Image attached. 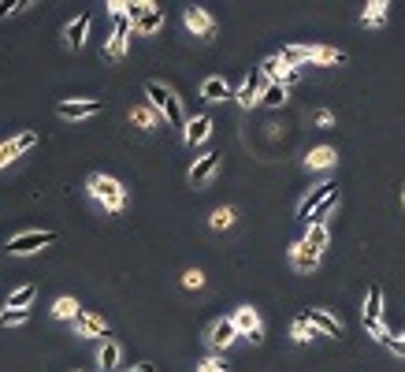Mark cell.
<instances>
[{"instance_id":"obj_1","label":"cell","mask_w":405,"mask_h":372,"mask_svg":"<svg viewBox=\"0 0 405 372\" xmlns=\"http://www.w3.org/2000/svg\"><path fill=\"white\" fill-rule=\"evenodd\" d=\"M86 190H89V197H94L97 205H104L108 212H120V209L127 205V190H123V182H120V179H112V175H89Z\"/></svg>"},{"instance_id":"obj_2","label":"cell","mask_w":405,"mask_h":372,"mask_svg":"<svg viewBox=\"0 0 405 372\" xmlns=\"http://www.w3.org/2000/svg\"><path fill=\"white\" fill-rule=\"evenodd\" d=\"M146 93H149V104L156 112H164V119L172 127H186V116H182V104L172 89H167L164 82H146Z\"/></svg>"},{"instance_id":"obj_3","label":"cell","mask_w":405,"mask_h":372,"mask_svg":"<svg viewBox=\"0 0 405 372\" xmlns=\"http://www.w3.org/2000/svg\"><path fill=\"white\" fill-rule=\"evenodd\" d=\"M49 242H56V235H52V231H26V235L8 238V254L11 257H26V254H37V249L49 246Z\"/></svg>"},{"instance_id":"obj_4","label":"cell","mask_w":405,"mask_h":372,"mask_svg":"<svg viewBox=\"0 0 405 372\" xmlns=\"http://www.w3.org/2000/svg\"><path fill=\"white\" fill-rule=\"evenodd\" d=\"M231 321H234V328H238V335H245V339L253 342V347H260V342H264V328H260V316H257L253 305H238Z\"/></svg>"},{"instance_id":"obj_5","label":"cell","mask_w":405,"mask_h":372,"mask_svg":"<svg viewBox=\"0 0 405 372\" xmlns=\"http://www.w3.org/2000/svg\"><path fill=\"white\" fill-rule=\"evenodd\" d=\"M338 190V182H316V186H312V190H309V197H305V202L302 205H297V216H302L305 223L312 220V212H316L323 202H328V197Z\"/></svg>"},{"instance_id":"obj_6","label":"cell","mask_w":405,"mask_h":372,"mask_svg":"<svg viewBox=\"0 0 405 372\" xmlns=\"http://www.w3.org/2000/svg\"><path fill=\"white\" fill-rule=\"evenodd\" d=\"M130 30H134V26H130L127 16L115 19V34H112V42L104 45V56H108V60H123L127 56V45H130Z\"/></svg>"},{"instance_id":"obj_7","label":"cell","mask_w":405,"mask_h":372,"mask_svg":"<svg viewBox=\"0 0 405 372\" xmlns=\"http://www.w3.org/2000/svg\"><path fill=\"white\" fill-rule=\"evenodd\" d=\"M208 135H212V116H208V112L186 119V127H182V142H186L190 149H193V145H201Z\"/></svg>"},{"instance_id":"obj_8","label":"cell","mask_w":405,"mask_h":372,"mask_svg":"<svg viewBox=\"0 0 405 372\" xmlns=\"http://www.w3.org/2000/svg\"><path fill=\"white\" fill-rule=\"evenodd\" d=\"M34 145H37V135H34V130H22L19 138L4 142V145H0V168H4V164H11L15 156H22L26 149H34Z\"/></svg>"},{"instance_id":"obj_9","label":"cell","mask_w":405,"mask_h":372,"mask_svg":"<svg viewBox=\"0 0 405 372\" xmlns=\"http://www.w3.org/2000/svg\"><path fill=\"white\" fill-rule=\"evenodd\" d=\"M75 331H78V335H89V339H108V324H104V316L89 313V309H82L75 316Z\"/></svg>"},{"instance_id":"obj_10","label":"cell","mask_w":405,"mask_h":372,"mask_svg":"<svg viewBox=\"0 0 405 372\" xmlns=\"http://www.w3.org/2000/svg\"><path fill=\"white\" fill-rule=\"evenodd\" d=\"M234 339H238V328H234L231 316H224V321H216L212 328H208V347L212 350H227Z\"/></svg>"},{"instance_id":"obj_11","label":"cell","mask_w":405,"mask_h":372,"mask_svg":"<svg viewBox=\"0 0 405 372\" xmlns=\"http://www.w3.org/2000/svg\"><path fill=\"white\" fill-rule=\"evenodd\" d=\"M182 23H186V30H193L198 37H212V34H216V19L208 16L205 8H186Z\"/></svg>"},{"instance_id":"obj_12","label":"cell","mask_w":405,"mask_h":372,"mask_svg":"<svg viewBox=\"0 0 405 372\" xmlns=\"http://www.w3.org/2000/svg\"><path fill=\"white\" fill-rule=\"evenodd\" d=\"M264 86H268L264 75H250L242 89H234V101H238L242 108H253V104H260V93H264Z\"/></svg>"},{"instance_id":"obj_13","label":"cell","mask_w":405,"mask_h":372,"mask_svg":"<svg viewBox=\"0 0 405 372\" xmlns=\"http://www.w3.org/2000/svg\"><path fill=\"white\" fill-rule=\"evenodd\" d=\"M309 324L316 328L320 335H331V339H342V335H346L342 321H338V316H331L328 309H312V313H309Z\"/></svg>"},{"instance_id":"obj_14","label":"cell","mask_w":405,"mask_h":372,"mask_svg":"<svg viewBox=\"0 0 405 372\" xmlns=\"http://www.w3.org/2000/svg\"><path fill=\"white\" fill-rule=\"evenodd\" d=\"M101 108H104L101 101H63V104H56V112L63 119H86V116H97Z\"/></svg>"},{"instance_id":"obj_15","label":"cell","mask_w":405,"mask_h":372,"mask_svg":"<svg viewBox=\"0 0 405 372\" xmlns=\"http://www.w3.org/2000/svg\"><path fill=\"white\" fill-rule=\"evenodd\" d=\"M89 23H94V16H89V11H82V16H78L71 26H68V30H63V42H68L75 52L78 49H82L86 45V34H89Z\"/></svg>"},{"instance_id":"obj_16","label":"cell","mask_w":405,"mask_h":372,"mask_svg":"<svg viewBox=\"0 0 405 372\" xmlns=\"http://www.w3.org/2000/svg\"><path fill=\"white\" fill-rule=\"evenodd\" d=\"M364 328H372V324H380L383 321V290L372 283V290H368V298H364Z\"/></svg>"},{"instance_id":"obj_17","label":"cell","mask_w":405,"mask_h":372,"mask_svg":"<svg viewBox=\"0 0 405 372\" xmlns=\"http://www.w3.org/2000/svg\"><path fill=\"white\" fill-rule=\"evenodd\" d=\"M216 168H219V153H205L201 161H198V164L190 168V182H193V186H201V182H208V179L216 175Z\"/></svg>"},{"instance_id":"obj_18","label":"cell","mask_w":405,"mask_h":372,"mask_svg":"<svg viewBox=\"0 0 405 372\" xmlns=\"http://www.w3.org/2000/svg\"><path fill=\"white\" fill-rule=\"evenodd\" d=\"M290 264L297 272H312L320 264V254H316V249H309L305 242H297V246H290Z\"/></svg>"},{"instance_id":"obj_19","label":"cell","mask_w":405,"mask_h":372,"mask_svg":"<svg viewBox=\"0 0 405 372\" xmlns=\"http://www.w3.org/2000/svg\"><path fill=\"white\" fill-rule=\"evenodd\" d=\"M312 56H316V45H286L279 52V60L286 63V68H297V63H312Z\"/></svg>"},{"instance_id":"obj_20","label":"cell","mask_w":405,"mask_h":372,"mask_svg":"<svg viewBox=\"0 0 405 372\" xmlns=\"http://www.w3.org/2000/svg\"><path fill=\"white\" fill-rule=\"evenodd\" d=\"M201 97H205V101H227V97H234V89H231V82H227V78L212 75V78H205Z\"/></svg>"},{"instance_id":"obj_21","label":"cell","mask_w":405,"mask_h":372,"mask_svg":"<svg viewBox=\"0 0 405 372\" xmlns=\"http://www.w3.org/2000/svg\"><path fill=\"white\" fill-rule=\"evenodd\" d=\"M160 26H164V8H160V4H153V0H149L146 16L138 19V26H134V30H138V34H156Z\"/></svg>"},{"instance_id":"obj_22","label":"cell","mask_w":405,"mask_h":372,"mask_svg":"<svg viewBox=\"0 0 405 372\" xmlns=\"http://www.w3.org/2000/svg\"><path fill=\"white\" fill-rule=\"evenodd\" d=\"M338 164V153L331 149V145H316L309 156H305V168H312V171H320V168H335Z\"/></svg>"},{"instance_id":"obj_23","label":"cell","mask_w":405,"mask_h":372,"mask_svg":"<svg viewBox=\"0 0 405 372\" xmlns=\"http://www.w3.org/2000/svg\"><path fill=\"white\" fill-rule=\"evenodd\" d=\"M331 242V231H328V223H309V231H305V246L309 249H316V254H323Z\"/></svg>"},{"instance_id":"obj_24","label":"cell","mask_w":405,"mask_h":372,"mask_svg":"<svg viewBox=\"0 0 405 372\" xmlns=\"http://www.w3.org/2000/svg\"><path fill=\"white\" fill-rule=\"evenodd\" d=\"M387 11H390L387 0H372V4H364L361 23H364V26H383V23H387Z\"/></svg>"},{"instance_id":"obj_25","label":"cell","mask_w":405,"mask_h":372,"mask_svg":"<svg viewBox=\"0 0 405 372\" xmlns=\"http://www.w3.org/2000/svg\"><path fill=\"white\" fill-rule=\"evenodd\" d=\"M78 313H82V305H78L75 298H68V294L52 302V316H56V321H75Z\"/></svg>"},{"instance_id":"obj_26","label":"cell","mask_w":405,"mask_h":372,"mask_svg":"<svg viewBox=\"0 0 405 372\" xmlns=\"http://www.w3.org/2000/svg\"><path fill=\"white\" fill-rule=\"evenodd\" d=\"M34 298H37V287L26 283V287H19V290H11V294H8V309H30Z\"/></svg>"},{"instance_id":"obj_27","label":"cell","mask_w":405,"mask_h":372,"mask_svg":"<svg viewBox=\"0 0 405 372\" xmlns=\"http://www.w3.org/2000/svg\"><path fill=\"white\" fill-rule=\"evenodd\" d=\"M120 357H123V350H120V342H115V339H104L101 342V368L104 372H112L115 365H120Z\"/></svg>"},{"instance_id":"obj_28","label":"cell","mask_w":405,"mask_h":372,"mask_svg":"<svg viewBox=\"0 0 405 372\" xmlns=\"http://www.w3.org/2000/svg\"><path fill=\"white\" fill-rule=\"evenodd\" d=\"M130 123H138L141 130H153V127H160V116H156L153 104H141V108L130 112Z\"/></svg>"},{"instance_id":"obj_29","label":"cell","mask_w":405,"mask_h":372,"mask_svg":"<svg viewBox=\"0 0 405 372\" xmlns=\"http://www.w3.org/2000/svg\"><path fill=\"white\" fill-rule=\"evenodd\" d=\"M312 63H328V68H338V63H346V52L342 49H331V45H316V56Z\"/></svg>"},{"instance_id":"obj_30","label":"cell","mask_w":405,"mask_h":372,"mask_svg":"<svg viewBox=\"0 0 405 372\" xmlns=\"http://www.w3.org/2000/svg\"><path fill=\"white\" fill-rule=\"evenodd\" d=\"M260 104H268V108H279V104H286V86H283V82H268L264 93H260Z\"/></svg>"},{"instance_id":"obj_31","label":"cell","mask_w":405,"mask_h":372,"mask_svg":"<svg viewBox=\"0 0 405 372\" xmlns=\"http://www.w3.org/2000/svg\"><path fill=\"white\" fill-rule=\"evenodd\" d=\"M290 335H294V342H312V339L320 335V331L309 324V316H297V321H294V328H290Z\"/></svg>"},{"instance_id":"obj_32","label":"cell","mask_w":405,"mask_h":372,"mask_svg":"<svg viewBox=\"0 0 405 372\" xmlns=\"http://www.w3.org/2000/svg\"><path fill=\"white\" fill-rule=\"evenodd\" d=\"M208 223H212L216 231H227L231 223H234V209H227V205H224V209H216L212 216H208Z\"/></svg>"},{"instance_id":"obj_33","label":"cell","mask_w":405,"mask_h":372,"mask_svg":"<svg viewBox=\"0 0 405 372\" xmlns=\"http://www.w3.org/2000/svg\"><path fill=\"white\" fill-rule=\"evenodd\" d=\"M26 321H30V309H4V313H0V324H26Z\"/></svg>"},{"instance_id":"obj_34","label":"cell","mask_w":405,"mask_h":372,"mask_svg":"<svg viewBox=\"0 0 405 372\" xmlns=\"http://www.w3.org/2000/svg\"><path fill=\"white\" fill-rule=\"evenodd\" d=\"M182 287H186V290H201L205 287V272H198V268L182 272Z\"/></svg>"},{"instance_id":"obj_35","label":"cell","mask_w":405,"mask_h":372,"mask_svg":"<svg viewBox=\"0 0 405 372\" xmlns=\"http://www.w3.org/2000/svg\"><path fill=\"white\" fill-rule=\"evenodd\" d=\"M22 8H30V0H15V4H11V0H0V19H8L11 11H22Z\"/></svg>"},{"instance_id":"obj_36","label":"cell","mask_w":405,"mask_h":372,"mask_svg":"<svg viewBox=\"0 0 405 372\" xmlns=\"http://www.w3.org/2000/svg\"><path fill=\"white\" fill-rule=\"evenodd\" d=\"M227 361H219V357H205V361L198 365V372H224Z\"/></svg>"},{"instance_id":"obj_37","label":"cell","mask_w":405,"mask_h":372,"mask_svg":"<svg viewBox=\"0 0 405 372\" xmlns=\"http://www.w3.org/2000/svg\"><path fill=\"white\" fill-rule=\"evenodd\" d=\"M316 123H320V127H331V123H335L331 108H320V112H316Z\"/></svg>"},{"instance_id":"obj_38","label":"cell","mask_w":405,"mask_h":372,"mask_svg":"<svg viewBox=\"0 0 405 372\" xmlns=\"http://www.w3.org/2000/svg\"><path fill=\"white\" fill-rule=\"evenodd\" d=\"M387 350H390V354H398V357H405V342H401V339L394 335V339L387 342Z\"/></svg>"},{"instance_id":"obj_39","label":"cell","mask_w":405,"mask_h":372,"mask_svg":"<svg viewBox=\"0 0 405 372\" xmlns=\"http://www.w3.org/2000/svg\"><path fill=\"white\" fill-rule=\"evenodd\" d=\"M130 372H156L153 365H138V368H130Z\"/></svg>"},{"instance_id":"obj_40","label":"cell","mask_w":405,"mask_h":372,"mask_svg":"<svg viewBox=\"0 0 405 372\" xmlns=\"http://www.w3.org/2000/svg\"><path fill=\"white\" fill-rule=\"evenodd\" d=\"M401 205H405V190H401Z\"/></svg>"},{"instance_id":"obj_41","label":"cell","mask_w":405,"mask_h":372,"mask_svg":"<svg viewBox=\"0 0 405 372\" xmlns=\"http://www.w3.org/2000/svg\"><path fill=\"white\" fill-rule=\"evenodd\" d=\"M401 342H405V331H401Z\"/></svg>"}]
</instances>
